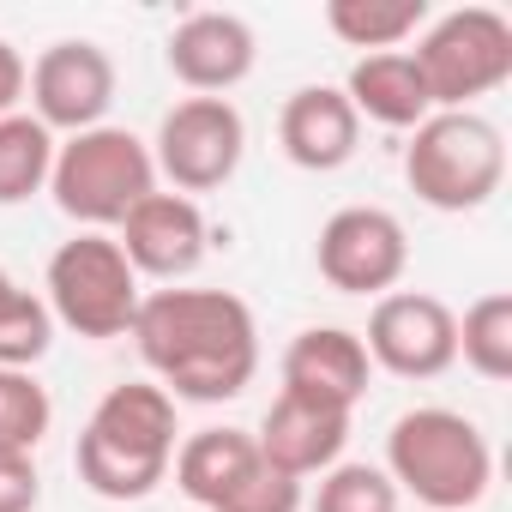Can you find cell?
<instances>
[{
	"label": "cell",
	"instance_id": "23",
	"mask_svg": "<svg viewBox=\"0 0 512 512\" xmlns=\"http://www.w3.org/2000/svg\"><path fill=\"white\" fill-rule=\"evenodd\" d=\"M55 344V314L43 296L31 290H13L7 302H0V368H31L43 362Z\"/></svg>",
	"mask_w": 512,
	"mask_h": 512
},
{
	"label": "cell",
	"instance_id": "12",
	"mask_svg": "<svg viewBox=\"0 0 512 512\" xmlns=\"http://www.w3.org/2000/svg\"><path fill=\"white\" fill-rule=\"evenodd\" d=\"M121 253H127V266L139 272V278H163V284H175V278H187V272H199V260H205V247H211V229H205V211H199V199H187V193H145L127 217H121Z\"/></svg>",
	"mask_w": 512,
	"mask_h": 512
},
{
	"label": "cell",
	"instance_id": "15",
	"mask_svg": "<svg viewBox=\"0 0 512 512\" xmlns=\"http://www.w3.org/2000/svg\"><path fill=\"white\" fill-rule=\"evenodd\" d=\"M278 145L296 169L308 175H332L356 157L362 145V115L350 109V97L338 85H302L284 115H278Z\"/></svg>",
	"mask_w": 512,
	"mask_h": 512
},
{
	"label": "cell",
	"instance_id": "16",
	"mask_svg": "<svg viewBox=\"0 0 512 512\" xmlns=\"http://www.w3.org/2000/svg\"><path fill=\"white\" fill-rule=\"evenodd\" d=\"M344 440H350L344 410H326V404H308V398H290V392H278V404L266 410L260 434H253V446L266 452V464H278L296 482L326 476L332 464H344Z\"/></svg>",
	"mask_w": 512,
	"mask_h": 512
},
{
	"label": "cell",
	"instance_id": "3",
	"mask_svg": "<svg viewBox=\"0 0 512 512\" xmlns=\"http://www.w3.org/2000/svg\"><path fill=\"white\" fill-rule=\"evenodd\" d=\"M386 476L398 482V494H416L428 512H470L494 482V452L470 416L446 404H422L392 422Z\"/></svg>",
	"mask_w": 512,
	"mask_h": 512
},
{
	"label": "cell",
	"instance_id": "6",
	"mask_svg": "<svg viewBox=\"0 0 512 512\" xmlns=\"http://www.w3.org/2000/svg\"><path fill=\"white\" fill-rule=\"evenodd\" d=\"M43 302L55 314V326L79 332V338H127L133 314H139V272L127 266V253L115 235L103 229H79L73 241H61L49 253V278H43Z\"/></svg>",
	"mask_w": 512,
	"mask_h": 512
},
{
	"label": "cell",
	"instance_id": "9",
	"mask_svg": "<svg viewBox=\"0 0 512 512\" xmlns=\"http://www.w3.org/2000/svg\"><path fill=\"white\" fill-rule=\"evenodd\" d=\"M314 260L338 296H386L410 266V235L386 205H344L320 223Z\"/></svg>",
	"mask_w": 512,
	"mask_h": 512
},
{
	"label": "cell",
	"instance_id": "11",
	"mask_svg": "<svg viewBox=\"0 0 512 512\" xmlns=\"http://www.w3.org/2000/svg\"><path fill=\"white\" fill-rule=\"evenodd\" d=\"M31 115L49 133H91L115 103V61L97 43H49L31 67Z\"/></svg>",
	"mask_w": 512,
	"mask_h": 512
},
{
	"label": "cell",
	"instance_id": "28",
	"mask_svg": "<svg viewBox=\"0 0 512 512\" xmlns=\"http://www.w3.org/2000/svg\"><path fill=\"white\" fill-rule=\"evenodd\" d=\"M13 290H19V284H13V278H7V272H0V302H7V296H13Z\"/></svg>",
	"mask_w": 512,
	"mask_h": 512
},
{
	"label": "cell",
	"instance_id": "22",
	"mask_svg": "<svg viewBox=\"0 0 512 512\" xmlns=\"http://www.w3.org/2000/svg\"><path fill=\"white\" fill-rule=\"evenodd\" d=\"M49 422H55L49 386H37L31 368H0V446L37 452L43 434H49Z\"/></svg>",
	"mask_w": 512,
	"mask_h": 512
},
{
	"label": "cell",
	"instance_id": "26",
	"mask_svg": "<svg viewBox=\"0 0 512 512\" xmlns=\"http://www.w3.org/2000/svg\"><path fill=\"white\" fill-rule=\"evenodd\" d=\"M43 500V476H37V452L0 446V512H37Z\"/></svg>",
	"mask_w": 512,
	"mask_h": 512
},
{
	"label": "cell",
	"instance_id": "13",
	"mask_svg": "<svg viewBox=\"0 0 512 512\" xmlns=\"http://www.w3.org/2000/svg\"><path fill=\"white\" fill-rule=\"evenodd\" d=\"M169 73L193 91V97H223L235 91L253 61H260V37L241 13H187L169 31Z\"/></svg>",
	"mask_w": 512,
	"mask_h": 512
},
{
	"label": "cell",
	"instance_id": "18",
	"mask_svg": "<svg viewBox=\"0 0 512 512\" xmlns=\"http://www.w3.org/2000/svg\"><path fill=\"white\" fill-rule=\"evenodd\" d=\"M350 109L380 121V127H398V133H416L428 115H434V97L410 61V49H392V55H362L350 67V85H344Z\"/></svg>",
	"mask_w": 512,
	"mask_h": 512
},
{
	"label": "cell",
	"instance_id": "10",
	"mask_svg": "<svg viewBox=\"0 0 512 512\" xmlns=\"http://www.w3.org/2000/svg\"><path fill=\"white\" fill-rule=\"evenodd\" d=\"M362 350H368L374 368H386L398 380H434L458 362V314L440 296L392 290V296L374 302Z\"/></svg>",
	"mask_w": 512,
	"mask_h": 512
},
{
	"label": "cell",
	"instance_id": "21",
	"mask_svg": "<svg viewBox=\"0 0 512 512\" xmlns=\"http://www.w3.org/2000/svg\"><path fill=\"white\" fill-rule=\"evenodd\" d=\"M458 356L482 374V380H512V296H482L464 308L458 320Z\"/></svg>",
	"mask_w": 512,
	"mask_h": 512
},
{
	"label": "cell",
	"instance_id": "5",
	"mask_svg": "<svg viewBox=\"0 0 512 512\" xmlns=\"http://www.w3.org/2000/svg\"><path fill=\"white\" fill-rule=\"evenodd\" d=\"M49 193L55 205L85 223V229H121V217L157 193V163H151V145L127 127H91V133H73L67 145H55V169H49Z\"/></svg>",
	"mask_w": 512,
	"mask_h": 512
},
{
	"label": "cell",
	"instance_id": "7",
	"mask_svg": "<svg viewBox=\"0 0 512 512\" xmlns=\"http://www.w3.org/2000/svg\"><path fill=\"white\" fill-rule=\"evenodd\" d=\"M434 109H470L512 79V25L494 7H458L422 31L410 49Z\"/></svg>",
	"mask_w": 512,
	"mask_h": 512
},
{
	"label": "cell",
	"instance_id": "17",
	"mask_svg": "<svg viewBox=\"0 0 512 512\" xmlns=\"http://www.w3.org/2000/svg\"><path fill=\"white\" fill-rule=\"evenodd\" d=\"M260 464V446H253L247 428H199L175 446V488L199 506V512H217L241 482L247 470Z\"/></svg>",
	"mask_w": 512,
	"mask_h": 512
},
{
	"label": "cell",
	"instance_id": "2",
	"mask_svg": "<svg viewBox=\"0 0 512 512\" xmlns=\"http://www.w3.org/2000/svg\"><path fill=\"white\" fill-rule=\"evenodd\" d=\"M175 398L157 380H127L109 386L79 434V482L97 500H145L163 488L169 464H175Z\"/></svg>",
	"mask_w": 512,
	"mask_h": 512
},
{
	"label": "cell",
	"instance_id": "1",
	"mask_svg": "<svg viewBox=\"0 0 512 512\" xmlns=\"http://www.w3.org/2000/svg\"><path fill=\"white\" fill-rule=\"evenodd\" d=\"M133 344L169 398L223 404L260 374V326L229 290H151L133 314Z\"/></svg>",
	"mask_w": 512,
	"mask_h": 512
},
{
	"label": "cell",
	"instance_id": "25",
	"mask_svg": "<svg viewBox=\"0 0 512 512\" xmlns=\"http://www.w3.org/2000/svg\"><path fill=\"white\" fill-rule=\"evenodd\" d=\"M217 512H302V482L284 476L278 464H266V452H260V464L247 470V482Z\"/></svg>",
	"mask_w": 512,
	"mask_h": 512
},
{
	"label": "cell",
	"instance_id": "27",
	"mask_svg": "<svg viewBox=\"0 0 512 512\" xmlns=\"http://www.w3.org/2000/svg\"><path fill=\"white\" fill-rule=\"evenodd\" d=\"M25 85H31V67H25V55H19L13 43H0V115H13V109H19Z\"/></svg>",
	"mask_w": 512,
	"mask_h": 512
},
{
	"label": "cell",
	"instance_id": "24",
	"mask_svg": "<svg viewBox=\"0 0 512 512\" xmlns=\"http://www.w3.org/2000/svg\"><path fill=\"white\" fill-rule=\"evenodd\" d=\"M314 512H398V482L380 464H332L320 476Z\"/></svg>",
	"mask_w": 512,
	"mask_h": 512
},
{
	"label": "cell",
	"instance_id": "20",
	"mask_svg": "<svg viewBox=\"0 0 512 512\" xmlns=\"http://www.w3.org/2000/svg\"><path fill=\"white\" fill-rule=\"evenodd\" d=\"M55 169V133L37 115H0V205H25L49 187Z\"/></svg>",
	"mask_w": 512,
	"mask_h": 512
},
{
	"label": "cell",
	"instance_id": "19",
	"mask_svg": "<svg viewBox=\"0 0 512 512\" xmlns=\"http://www.w3.org/2000/svg\"><path fill=\"white\" fill-rule=\"evenodd\" d=\"M326 25L338 43L350 49H368V55H392L404 37H416L428 25V7L422 0H332L326 7Z\"/></svg>",
	"mask_w": 512,
	"mask_h": 512
},
{
	"label": "cell",
	"instance_id": "4",
	"mask_svg": "<svg viewBox=\"0 0 512 512\" xmlns=\"http://www.w3.org/2000/svg\"><path fill=\"white\" fill-rule=\"evenodd\" d=\"M404 181L434 211H482L506 181V139L476 109H434L404 145Z\"/></svg>",
	"mask_w": 512,
	"mask_h": 512
},
{
	"label": "cell",
	"instance_id": "14",
	"mask_svg": "<svg viewBox=\"0 0 512 512\" xmlns=\"http://www.w3.org/2000/svg\"><path fill=\"white\" fill-rule=\"evenodd\" d=\"M368 374H374V362H368L362 338L344 326H308L284 350V392L326 404V410H344V416L368 398Z\"/></svg>",
	"mask_w": 512,
	"mask_h": 512
},
{
	"label": "cell",
	"instance_id": "8",
	"mask_svg": "<svg viewBox=\"0 0 512 512\" xmlns=\"http://www.w3.org/2000/svg\"><path fill=\"white\" fill-rule=\"evenodd\" d=\"M247 121L229 97H181L157 127V175H169V193H211L241 169Z\"/></svg>",
	"mask_w": 512,
	"mask_h": 512
}]
</instances>
